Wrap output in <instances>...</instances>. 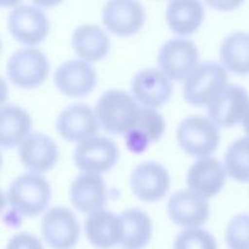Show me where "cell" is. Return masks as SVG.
<instances>
[{
    "label": "cell",
    "instance_id": "6da1fadb",
    "mask_svg": "<svg viewBox=\"0 0 249 249\" xmlns=\"http://www.w3.org/2000/svg\"><path fill=\"white\" fill-rule=\"evenodd\" d=\"M6 198L10 207L18 214L36 216L43 213L50 202V184L41 175L26 173L12 181Z\"/></svg>",
    "mask_w": 249,
    "mask_h": 249
},
{
    "label": "cell",
    "instance_id": "7a4b0ae2",
    "mask_svg": "<svg viewBox=\"0 0 249 249\" xmlns=\"http://www.w3.org/2000/svg\"><path fill=\"white\" fill-rule=\"evenodd\" d=\"M140 107L123 90H108L99 99L95 108L100 125L111 134H125L133 128Z\"/></svg>",
    "mask_w": 249,
    "mask_h": 249
},
{
    "label": "cell",
    "instance_id": "3957f363",
    "mask_svg": "<svg viewBox=\"0 0 249 249\" xmlns=\"http://www.w3.org/2000/svg\"><path fill=\"white\" fill-rule=\"evenodd\" d=\"M180 147L197 158H207L219 145L218 126L201 116H191L180 123L177 133Z\"/></svg>",
    "mask_w": 249,
    "mask_h": 249
},
{
    "label": "cell",
    "instance_id": "277c9868",
    "mask_svg": "<svg viewBox=\"0 0 249 249\" xmlns=\"http://www.w3.org/2000/svg\"><path fill=\"white\" fill-rule=\"evenodd\" d=\"M228 72L221 65L212 61L201 63L185 80L182 95L189 104L195 106L208 105L228 85Z\"/></svg>",
    "mask_w": 249,
    "mask_h": 249
},
{
    "label": "cell",
    "instance_id": "5b68a950",
    "mask_svg": "<svg viewBox=\"0 0 249 249\" xmlns=\"http://www.w3.org/2000/svg\"><path fill=\"white\" fill-rule=\"evenodd\" d=\"M198 50L192 41L177 38L163 44L158 53V66L169 79L186 80L197 68Z\"/></svg>",
    "mask_w": 249,
    "mask_h": 249
},
{
    "label": "cell",
    "instance_id": "8992f818",
    "mask_svg": "<svg viewBox=\"0 0 249 249\" xmlns=\"http://www.w3.org/2000/svg\"><path fill=\"white\" fill-rule=\"evenodd\" d=\"M48 58L36 49H19L7 61L9 79L19 88H34L45 82L49 74Z\"/></svg>",
    "mask_w": 249,
    "mask_h": 249
},
{
    "label": "cell",
    "instance_id": "52a82bcc",
    "mask_svg": "<svg viewBox=\"0 0 249 249\" xmlns=\"http://www.w3.org/2000/svg\"><path fill=\"white\" fill-rule=\"evenodd\" d=\"M9 31L15 39L27 45L41 43L48 36V17L40 7L21 4L14 7L7 21Z\"/></svg>",
    "mask_w": 249,
    "mask_h": 249
},
{
    "label": "cell",
    "instance_id": "ba28073f",
    "mask_svg": "<svg viewBox=\"0 0 249 249\" xmlns=\"http://www.w3.org/2000/svg\"><path fill=\"white\" fill-rule=\"evenodd\" d=\"M249 96L240 85H226L208 104V117L215 125L231 128L245 117Z\"/></svg>",
    "mask_w": 249,
    "mask_h": 249
},
{
    "label": "cell",
    "instance_id": "9c48e42d",
    "mask_svg": "<svg viewBox=\"0 0 249 249\" xmlns=\"http://www.w3.org/2000/svg\"><path fill=\"white\" fill-rule=\"evenodd\" d=\"M41 231L48 245L53 249H73L79 238V223L68 208L55 207L44 214Z\"/></svg>",
    "mask_w": 249,
    "mask_h": 249
},
{
    "label": "cell",
    "instance_id": "30bf717a",
    "mask_svg": "<svg viewBox=\"0 0 249 249\" xmlns=\"http://www.w3.org/2000/svg\"><path fill=\"white\" fill-rule=\"evenodd\" d=\"M119 151L116 143L107 138L95 136L78 143L74 151V163L84 173L108 172L118 160Z\"/></svg>",
    "mask_w": 249,
    "mask_h": 249
},
{
    "label": "cell",
    "instance_id": "8fae6325",
    "mask_svg": "<svg viewBox=\"0 0 249 249\" xmlns=\"http://www.w3.org/2000/svg\"><path fill=\"white\" fill-rule=\"evenodd\" d=\"M102 22L116 36H131L140 31L145 23V11L138 1L114 0L104 6Z\"/></svg>",
    "mask_w": 249,
    "mask_h": 249
},
{
    "label": "cell",
    "instance_id": "7c38bea8",
    "mask_svg": "<svg viewBox=\"0 0 249 249\" xmlns=\"http://www.w3.org/2000/svg\"><path fill=\"white\" fill-rule=\"evenodd\" d=\"M99 126L96 113L87 105H72L63 109L56 124L63 139L79 143L95 138Z\"/></svg>",
    "mask_w": 249,
    "mask_h": 249
},
{
    "label": "cell",
    "instance_id": "4fadbf2b",
    "mask_svg": "<svg viewBox=\"0 0 249 249\" xmlns=\"http://www.w3.org/2000/svg\"><path fill=\"white\" fill-rule=\"evenodd\" d=\"M131 92L135 100L147 108H157L169 101L173 85L162 71L148 68L142 70L131 82Z\"/></svg>",
    "mask_w": 249,
    "mask_h": 249
},
{
    "label": "cell",
    "instance_id": "5bb4252c",
    "mask_svg": "<svg viewBox=\"0 0 249 249\" xmlns=\"http://www.w3.org/2000/svg\"><path fill=\"white\" fill-rule=\"evenodd\" d=\"M130 185L136 197L145 202H155L163 198L169 190V174L160 163L143 162L131 173Z\"/></svg>",
    "mask_w": 249,
    "mask_h": 249
},
{
    "label": "cell",
    "instance_id": "9a60e30c",
    "mask_svg": "<svg viewBox=\"0 0 249 249\" xmlns=\"http://www.w3.org/2000/svg\"><path fill=\"white\" fill-rule=\"evenodd\" d=\"M168 215L179 226L196 229L209 218V204L198 194L181 190L170 197L168 202Z\"/></svg>",
    "mask_w": 249,
    "mask_h": 249
},
{
    "label": "cell",
    "instance_id": "2e32d148",
    "mask_svg": "<svg viewBox=\"0 0 249 249\" xmlns=\"http://www.w3.org/2000/svg\"><path fill=\"white\" fill-rule=\"evenodd\" d=\"M96 83V72L83 60H71L62 63L55 72V84L62 94L80 97L89 94Z\"/></svg>",
    "mask_w": 249,
    "mask_h": 249
},
{
    "label": "cell",
    "instance_id": "e0dca14e",
    "mask_svg": "<svg viewBox=\"0 0 249 249\" xmlns=\"http://www.w3.org/2000/svg\"><path fill=\"white\" fill-rule=\"evenodd\" d=\"M21 162L34 174H41L53 169L57 160L56 142L44 134H29L18 148Z\"/></svg>",
    "mask_w": 249,
    "mask_h": 249
},
{
    "label": "cell",
    "instance_id": "ac0fdd59",
    "mask_svg": "<svg viewBox=\"0 0 249 249\" xmlns=\"http://www.w3.org/2000/svg\"><path fill=\"white\" fill-rule=\"evenodd\" d=\"M226 173L225 165L216 158H203L190 168L186 179L187 186L190 191L204 198H212L223 189L226 181Z\"/></svg>",
    "mask_w": 249,
    "mask_h": 249
},
{
    "label": "cell",
    "instance_id": "d6986e66",
    "mask_svg": "<svg viewBox=\"0 0 249 249\" xmlns=\"http://www.w3.org/2000/svg\"><path fill=\"white\" fill-rule=\"evenodd\" d=\"M71 201L79 212L92 214L106 202V185L100 174L82 173L71 185Z\"/></svg>",
    "mask_w": 249,
    "mask_h": 249
},
{
    "label": "cell",
    "instance_id": "ffe728a7",
    "mask_svg": "<svg viewBox=\"0 0 249 249\" xmlns=\"http://www.w3.org/2000/svg\"><path fill=\"white\" fill-rule=\"evenodd\" d=\"M164 128L165 123L162 114L156 109L140 107L135 124L125 133L126 146L131 152H142L147 148L148 143L160 140L164 133Z\"/></svg>",
    "mask_w": 249,
    "mask_h": 249
},
{
    "label": "cell",
    "instance_id": "44dd1931",
    "mask_svg": "<svg viewBox=\"0 0 249 249\" xmlns=\"http://www.w3.org/2000/svg\"><path fill=\"white\" fill-rule=\"evenodd\" d=\"M85 233L94 247L108 249L121 245L122 224L109 211H97L85 219Z\"/></svg>",
    "mask_w": 249,
    "mask_h": 249
},
{
    "label": "cell",
    "instance_id": "7402d4cb",
    "mask_svg": "<svg viewBox=\"0 0 249 249\" xmlns=\"http://www.w3.org/2000/svg\"><path fill=\"white\" fill-rule=\"evenodd\" d=\"M74 53L84 61H100L108 53L109 39L100 27L83 24L75 28L72 36Z\"/></svg>",
    "mask_w": 249,
    "mask_h": 249
},
{
    "label": "cell",
    "instance_id": "603a6c76",
    "mask_svg": "<svg viewBox=\"0 0 249 249\" xmlns=\"http://www.w3.org/2000/svg\"><path fill=\"white\" fill-rule=\"evenodd\" d=\"M122 224V247L142 249L152 236V220L140 209H126L119 215Z\"/></svg>",
    "mask_w": 249,
    "mask_h": 249
},
{
    "label": "cell",
    "instance_id": "cb8c5ba5",
    "mask_svg": "<svg viewBox=\"0 0 249 249\" xmlns=\"http://www.w3.org/2000/svg\"><path fill=\"white\" fill-rule=\"evenodd\" d=\"M204 17L203 5L199 1L173 0L167 7V22L174 33L190 36L198 29Z\"/></svg>",
    "mask_w": 249,
    "mask_h": 249
},
{
    "label": "cell",
    "instance_id": "d4e9b609",
    "mask_svg": "<svg viewBox=\"0 0 249 249\" xmlns=\"http://www.w3.org/2000/svg\"><path fill=\"white\" fill-rule=\"evenodd\" d=\"M32 118L16 105H5L0 111V139L5 148L15 147L29 135Z\"/></svg>",
    "mask_w": 249,
    "mask_h": 249
},
{
    "label": "cell",
    "instance_id": "484cf974",
    "mask_svg": "<svg viewBox=\"0 0 249 249\" xmlns=\"http://www.w3.org/2000/svg\"><path fill=\"white\" fill-rule=\"evenodd\" d=\"M220 60L225 68L235 74H249V33L236 32L223 40Z\"/></svg>",
    "mask_w": 249,
    "mask_h": 249
},
{
    "label": "cell",
    "instance_id": "4316f807",
    "mask_svg": "<svg viewBox=\"0 0 249 249\" xmlns=\"http://www.w3.org/2000/svg\"><path fill=\"white\" fill-rule=\"evenodd\" d=\"M225 169L232 179L249 181V138H241L229 146L225 153Z\"/></svg>",
    "mask_w": 249,
    "mask_h": 249
},
{
    "label": "cell",
    "instance_id": "83f0119b",
    "mask_svg": "<svg viewBox=\"0 0 249 249\" xmlns=\"http://www.w3.org/2000/svg\"><path fill=\"white\" fill-rule=\"evenodd\" d=\"M174 249H218L216 241L208 231L186 229L177 236Z\"/></svg>",
    "mask_w": 249,
    "mask_h": 249
},
{
    "label": "cell",
    "instance_id": "f1b7e54d",
    "mask_svg": "<svg viewBox=\"0 0 249 249\" xmlns=\"http://www.w3.org/2000/svg\"><path fill=\"white\" fill-rule=\"evenodd\" d=\"M225 241L229 249H249V214H238L231 219Z\"/></svg>",
    "mask_w": 249,
    "mask_h": 249
},
{
    "label": "cell",
    "instance_id": "f546056e",
    "mask_svg": "<svg viewBox=\"0 0 249 249\" xmlns=\"http://www.w3.org/2000/svg\"><path fill=\"white\" fill-rule=\"evenodd\" d=\"M6 249H44L43 243L36 236L28 232L15 235L7 243Z\"/></svg>",
    "mask_w": 249,
    "mask_h": 249
},
{
    "label": "cell",
    "instance_id": "4dcf8cb0",
    "mask_svg": "<svg viewBox=\"0 0 249 249\" xmlns=\"http://www.w3.org/2000/svg\"><path fill=\"white\" fill-rule=\"evenodd\" d=\"M209 4L213 5V6L215 7H220V9H224V10H229L230 7H235L238 5V4H235V2H224V4H221V2H209Z\"/></svg>",
    "mask_w": 249,
    "mask_h": 249
},
{
    "label": "cell",
    "instance_id": "1f68e13d",
    "mask_svg": "<svg viewBox=\"0 0 249 249\" xmlns=\"http://www.w3.org/2000/svg\"><path fill=\"white\" fill-rule=\"evenodd\" d=\"M242 124H243V128H245V131L249 135V106L247 111H246L245 117H243L242 119Z\"/></svg>",
    "mask_w": 249,
    "mask_h": 249
}]
</instances>
